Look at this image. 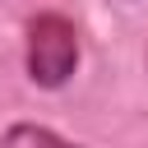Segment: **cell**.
<instances>
[{"label":"cell","instance_id":"6da1fadb","mask_svg":"<svg viewBox=\"0 0 148 148\" xmlns=\"http://www.w3.org/2000/svg\"><path fill=\"white\" fill-rule=\"evenodd\" d=\"M79 65V32L65 14L28 18V79L37 88H60Z\"/></svg>","mask_w":148,"mask_h":148},{"label":"cell","instance_id":"7a4b0ae2","mask_svg":"<svg viewBox=\"0 0 148 148\" xmlns=\"http://www.w3.org/2000/svg\"><path fill=\"white\" fill-rule=\"evenodd\" d=\"M0 148H79V143H69V139H60L56 130H46V125H9L5 130V139H0Z\"/></svg>","mask_w":148,"mask_h":148}]
</instances>
